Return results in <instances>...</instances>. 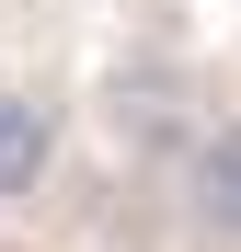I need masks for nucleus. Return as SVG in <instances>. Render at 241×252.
<instances>
[{"label":"nucleus","instance_id":"obj_1","mask_svg":"<svg viewBox=\"0 0 241 252\" xmlns=\"http://www.w3.org/2000/svg\"><path fill=\"white\" fill-rule=\"evenodd\" d=\"M184 218L207 229V241H230V252H241V115H230V126H207V138L184 149Z\"/></svg>","mask_w":241,"mask_h":252},{"label":"nucleus","instance_id":"obj_2","mask_svg":"<svg viewBox=\"0 0 241 252\" xmlns=\"http://www.w3.org/2000/svg\"><path fill=\"white\" fill-rule=\"evenodd\" d=\"M46 172H58V103L23 92V80H0V206L34 195Z\"/></svg>","mask_w":241,"mask_h":252}]
</instances>
